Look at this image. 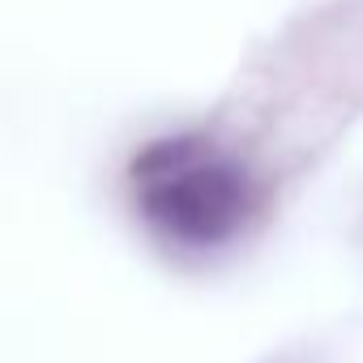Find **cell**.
<instances>
[{
	"label": "cell",
	"instance_id": "cell-1",
	"mask_svg": "<svg viewBox=\"0 0 363 363\" xmlns=\"http://www.w3.org/2000/svg\"><path fill=\"white\" fill-rule=\"evenodd\" d=\"M133 201L141 218L179 248H218L252 214V179L206 137H167L137 154Z\"/></svg>",
	"mask_w": 363,
	"mask_h": 363
}]
</instances>
